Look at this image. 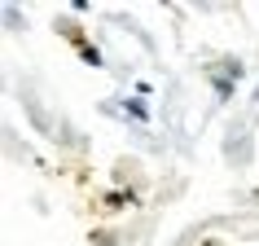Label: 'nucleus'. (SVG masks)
I'll use <instances>...</instances> for the list:
<instances>
[{"label": "nucleus", "mask_w": 259, "mask_h": 246, "mask_svg": "<svg viewBox=\"0 0 259 246\" xmlns=\"http://www.w3.org/2000/svg\"><path fill=\"white\" fill-rule=\"evenodd\" d=\"M79 57H83V62H93V66H101V53H97L93 44H83V49H79Z\"/></svg>", "instance_id": "nucleus-1"}, {"label": "nucleus", "mask_w": 259, "mask_h": 246, "mask_svg": "<svg viewBox=\"0 0 259 246\" xmlns=\"http://www.w3.org/2000/svg\"><path fill=\"white\" fill-rule=\"evenodd\" d=\"M255 101H259V88H255Z\"/></svg>", "instance_id": "nucleus-2"}]
</instances>
